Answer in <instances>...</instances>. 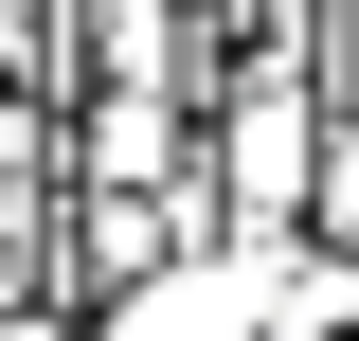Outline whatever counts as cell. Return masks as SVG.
I'll use <instances>...</instances> for the list:
<instances>
[{
	"label": "cell",
	"instance_id": "obj_6",
	"mask_svg": "<svg viewBox=\"0 0 359 341\" xmlns=\"http://www.w3.org/2000/svg\"><path fill=\"white\" fill-rule=\"evenodd\" d=\"M0 341H90V323H54V305H18V323H0Z\"/></svg>",
	"mask_w": 359,
	"mask_h": 341
},
{
	"label": "cell",
	"instance_id": "obj_4",
	"mask_svg": "<svg viewBox=\"0 0 359 341\" xmlns=\"http://www.w3.org/2000/svg\"><path fill=\"white\" fill-rule=\"evenodd\" d=\"M90 341H269L252 323V252H198V269H162V288L90 305Z\"/></svg>",
	"mask_w": 359,
	"mask_h": 341
},
{
	"label": "cell",
	"instance_id": "obj_3",
	"mask_svg": "<svg viewBox=\"0 0 359 341\" xmlns=\"http://www.w3.org/2000/svg\"><path fill=\"white\" fill-rule=\"evenodd\" d=\"M233 252H252L269 341H359V252H323V234H233Z\"/></svg>",
	"mask_w": 359,
	"mask_h": 341
},
{
	"label": "cell",
	"instance_id": "obj_1",
	"mask_svg": "<svg viewBox=\"0 0 359 341\" xmlns=\"http://www.w3.org/2000/svg\"><path fill=\"white\" fill-rule=\"evenodd\" d=\"M323 162H341V108H323V72H287V54H233V90L198 108V180L233 198V234H306V215H323Z\"/></svg>",
	"mask_w": 359,
	"mask_h": 341
},
{
	"label": "cell",
	"instance_id": "obj_2",
	"mask_svg": "<svg viewBox=\"0 0 359 341\" xmlns=\"http://www.w3.org/2000/svg\"><path fill=\"white\" fill-rule=\"evenodd\" d=\"M54 126H72V198H162V180H198V108H180V90H108L90 72Z\"/></svg>",
	"mask_w": 359,
	"mask_h": 341
},
{
	"label": "cell",
	"instance_id": "obj_5",
	"mask_svg": "<svg viewBox=\"0 0 359 341\" xmlns=\"http://www.w3.org/2000/svg\"><path fill=\"white\" fill-rule=\"evenodd\" d=\"M323 252H359V126H341V162H323V215H306Z\"/></svg>",
	"mask_w": 359,
	"mask_h": 341
}]
</instances>
